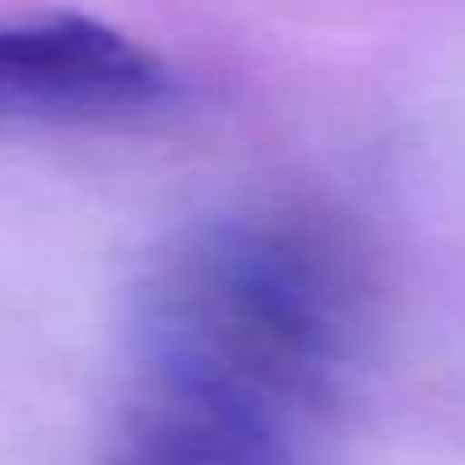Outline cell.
<instances>
[{"mask_svg":"<svg viewBox=\"0 0 465 465\" xmlns=\"http://www.w3.org/2000/svg\"><path fill=\"white\" fill-rule=\"evenodd\" d=\"M297 415L228 383L142 365L110 465H292Z\"/></svg>","mask_w":465,"mask_h":465,"instance_id":"cell-3","label":"cell"},{"mask_svg":"<svg viewBox=\"0 0 465 465\" xmlns=\"http://www.w3.org/2000/svg\"><path fill=\"white\" fill-rule=\"evenodd\" d=\"M169 69L128 33L78 15L0 24V124L101 119L155 105Z\"/></svg>","mask_w":465,"mask_h":465,"instance_id":"cell-2","label":"cell"},{"mask_svg":"<svg viewBox=\"0 0 465 465\" xmlns=\"http://www.w3.org/2000/svg\"><path fill=\"white\" fill-rule=\"evenodd\" d=\"M351 338V265L324 232L288 219L192 232L142 306V365L201 374L292 415L333 388Z\"/></svg>","mask_w":465,"mask_h":465,"instance_id":"cell-1","label":"cell"}]
</instances>
